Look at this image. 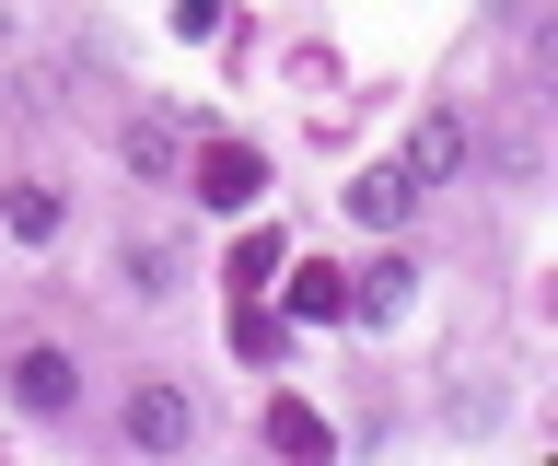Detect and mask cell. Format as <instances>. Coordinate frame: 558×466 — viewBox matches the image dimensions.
Masks as SVG:
<instances>
[{
	"instance_id": "8fae6325",
	"label": "cell",
	"mask_w": 558,
	"mask_h": 466,
	"mask_svg": "<svg viewBox=\"0 0 558 466\" xmlns=\"http://www.w3.org/2000/svg\"><path fill=\"white\" fill-rule=\"evenodd\" d=\"M129 291H140V303H163V291H174V246H129Z\"/></svg>"
},
{
	"instance_id": "7c38bea8",
	"label": "cell",
	"mask_w": 558,
	"mask_h": 466,
	"mask_svg": "<svg viewBox=\"0 0 558 466\" xmlns=\"http://www.w3.org/2000/svg\"><path fill=\"white\" fill-rule=\"evenodd\" d=\"M174 36H221V0H174Z\"/></svg>"
},
{
	"instance_id": "277c9868",
	"label": "cell",
	"mask_w": 558,
	"mask_h": 466,
	"mask_svg": "<svg viewBox=\"0 0 558 466\" xmlns=\"http://www.w3.org/2000/svg\"><path fill=\"white\" fill-rule=\"evenodd\" d=\"M465 164H477V117H465V106H430V117H418V141H408V176L442 187V176H465Z\"/></svg>"
},
{
	"instance_id": "8992f818",
	"label": "cell",
	"mask_w": 558,
	"mask_h": 466,
	"mask_svg": "<svg viewBox=\"0 0 558 466\" xmlns=\"http://www.w3.org/2000/svg\"><path fill=\"white\" fill-rule=\"evenodd\" d=\"M117 152H129V176H186V129H174L163 106H140L129 129H117Z\"/></svg>"
},
{
	"instance_id": "5b68a950",
	"label": "cell",
	"mask_w": 558,
	"mask_h": 466,
	"mask_svg": "<svg viewBox=\"0 0 558 466\" xmlns=\"http://www.w3.org/2000/svg\"><path fill=\"white\" fill-rule=\"evenodd\" d=\"M256 187H268V164H256L244 141H209L198 152V199H209V211H256Z\"/></svg>"
},
{
	"instance_id": "30bf717a",
	"label": "cell",
	"mask_w": 558,
	"mask_h": 466,
	"mask_svg": "<svg viewBox=\"0 0 558 466\" xmlns=\"http://www.w3.org/2000/svg\"><path fill=\"white\" fill-rule=\"evenodd\" d=\"M291 315H349V280L338 268H303V280H291Z\"/></svg>"
},
{
	"instance_id": "7a4b0ae2",
	"label": "cell",
	"mask_w": 558,
	"mask_h": 466,
	"mask_svg": "<svg viewBox=\"0 0 558 466\" xmlns=\"http://www.w3.org/2000/svg\"><path fill=\"white\" fill-rule=\"evenodd\" d=\"M117 431H129L140 455H186V431H198V408H186V385H129V408H117Z\"/></svg>"
},
{
	"instance_id": "3957f363",
	"label": "cell",
	"mask_w": 558,
	"mask_h": 466,
	"mask_svg": "<svg viewBox=\"0 0 558 466\" xmlns=\"http://www.w3.org/2000/svg\"><path fill=\"white\" fill-rule=\"evenodd\" d=\"M338 211L361 222V234H408V211H418V176H408V164H361V176L338 187Z\"/></svg>"
},
{
	"instance_id": "9c48e42d",
	"label": "cell",
	"mask_w": 558,
	"mask_h": 466,
	"mask_svg": "<svg viewBox=\"0 0 558 466\" xmlns=\"http://www.w3.org/2000/svg\"><path fill=\"white\" fill-rule=\"evenodd\" d=\"M268 443H291V455H326V443H338V431L314 420L303 396H268Z\"/></svg>"
},
{
	"instance_id": "52a82bcc",
	"label": "cell",
	"mask_w": 558,
	"mask_h": 466,
	"mask_svg": "<svg viewBox=\"0 0 558 466\" xmlns=\"http://www.w3.org/2000/svg\"><path fill=\"white\" fill-rule=\"evenodd\" d=\"M0 222H12V246H59V234H70V199H59V187H0Z\"/></svg>"
},
{
	"instance_id": "6da1fadb",
	"label": "cell",
	"mask_w": 558,
	"mask_h": 466,
	"mask_svg": "<svg viewBox=\"0 0 558 466\" xmlns=\"http://www.w3.org/2000/svg\"><path fill=\"white\" fill-rule=\"evenodd\" d=\"M0 385H12L24 420H70V408H82V361H70L59 338H24V350L0 361Z\"/></svg>"
},
{
	"instance_id": "ba28073f",
	"label": "cell",
	"mask_w": 558,
	"mask_h": 466,
	"mask_svg": "<svg viewBox=\"0 0 558 466\" xmlns=\"http://www.w3.org/2000/svg\"><path fill=\"white\" fill-rule=\"evenodd\" d=\"M408 291H418L408 256H373V268L349 280V315H361V326H396V315H408Z\"/></svg>"
}]
</instances>
